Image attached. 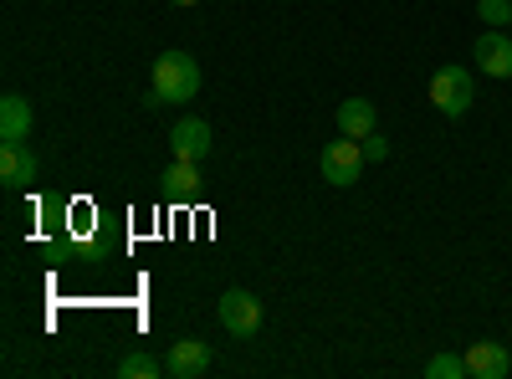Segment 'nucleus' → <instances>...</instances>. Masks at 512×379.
<instances>
[{
  "label": "nucleus",
  "mask_w": 512,
  "mask_h": 379,
  "mask_svg": "<svg viewBox=\"0 0 512 379\" xmlns=\"http://www.w3.org/2000/svg\"><path fill=\"white\" fill-rule=\"evenodd\" d=\"M195 93H200V62L190 52H164L154 62V98H149V108L154 103H190Z\"/></svg>",
  "instance_id": "1"
},
{
  "label": "nucleus",
  "mask_w": 512,
  "mask_h": 379,
  "mask_svg": "<svg viewBox=\"0 0 512 379\" xmlns=\"http://www.w3.org/2000/svg\"><path fill=\"white\" fill-rule=\"evenodd\" d=\"M364 144L359 139H333V144H323V154H318V170H323V180L328 185H338V190H344V185H359V175H364Z\"/></svg>",
  "instance_id": "2"
},
{
  "label": "nucleus",
  "mask_w": 512,
  "mask_h": 379,
  "mask_svg": "<svg viewBox=\"0 0 512 379\" xmlns=\"http://www.w3.org/2000/svg\"><path fill=\"white\" fill-rule=\"evenodd\" d=\"M472 98H477V82H472V72H466V67H441V72L431 77V103H436V113L461 118L466 108H472Z\"/></svg>",
  "instance_id": "3"
},
{
  "label": "nucleus",
  "mask_w": 512,
  "mask_h": 379,
  "mask_svg": "<svg viewBox=\"0 0 512 379\" xmlns=\"http://www.w3.org/2000/svg\"><path fill=\"white\" fill-rule=\"evenodd\" d=\"M216 313H221V328L231 339H251V333L262 328V303H256V292H246V287H231Z\"/></svg>",
  "instance_id": "4"
},
{
  "label": "nucleus",
  "mask_w": 512,
  "mask_h": 379,
  "mask_svg": "<svg viewBox=\"0 0 512 379\" xmlns=\"http://www.w3.org/2000/svg\"><path fill=\"white\" fill-rule=\"evenodd\" d=\"M0 180H6V190H26L36 180V154H31L26 139L0 144Z\"/></svg>",
  "instance_id": "5"
},
{
  "label": "nucleus",
  "mask_w": 512,
  "mask_h": 379,
  "mask_svg": "<svg viewBox=\"0 0 512 379\" xmlns=\"http://www.w3.org/2000/svg\"><path fill=\"white\" fill-rule=\"evenodd\" d=\"M477 67L487 77H512V31H482L477 36Z\"/></svg>",
  "instance_id": "6"
},
{
  "label": "nucleus",
  "mask_w": 512,
  "mask_h": 379,
  "mask_svg": "<svg viewBox=\"0 0 512 379\" xmlns=\"http://www.w3.org/2000/svg\"><path fill=\"white\" fill-rule=\"evenodd\" d=\"M466 369H472V379H507L512 354H507V344H492V339L466 344Z\"/></svg>",
  "instance_id": "7"
},
{
  "label": "nucleus",
  "mask_w": 512,
  "mask_h": 379,
  "mask_svg": "<svg viewBox=\"0 0 512 379\" xmlns=\"http://www.w3.org/2000/svg\"><path fill=\"white\" fill-rule=\"evenodd\" d=\"M164 369L175 374V379H200V374L210 369V344H205V339H180V344H169Z\"/></svg>",
  "instance_id": "8"
},
{
  "label": "nucleus",
  "mask_w": 512,
  "mask_h": 379,
  "mask_svg": "<svg viewBox=\"0 0 512 379\" xmlns=\"http://www.w3.org/2000/svg\"><path fill=\"white\" fill-rule=\"evenodd\" d=\"M169 149H175V159H205L210 154V123L205 118H180L175 129H169Z\"/></svg>",
  "instance_id": "9"
},
{
  "label": "nucleus",
  "mask_w": 512,
  "mask_h": 379,
  "mask_svg": "<svg viewBox=\"0 0 512 379\" xmlns=\"http://www.w3.org/2000/svg\"><path fill=\"white\" fill-rule=\"evenodd\" d=\"M374 123H379V113H374L369 98H344V103H338V134L369 139V134H374Z\"/></svg>",
  "instance_id": "10"
},
{
  "label": "nucleus",
  "mask_w": 512,
  "mask_h": 379,
  "mask_svg": "<svg viewBox=\"0 0 512 379\" xmlns=\"http://www.w3.org/2000/svg\"><path fill=\"white\" fill-rule=\"evenodd\" d=\"M11 139H31V103L21 93L0 98V144H11Z\"/></svg>",
  "instance_id": "11"
},
{
  "label": "nucleus",
  "mask_w": 512,
  "mask_h": 379,
  "mask_svg": "<svg viewBox=\"0 0 512 379\" xmlns=\"http://www.w3.org/2000/svg\"><path fill=\"white\" fill-rule=\"evenodd\" d=\"M164 190L190 200L200 190V159H175V164H169V170H164Z\"/></svg>",
  "instance_id": "12"
},
{
  "label": "nucleus",
  "mask_w": 512,
  "mask_h": 379,
  "mask_svg": "<svg viewBox=\"0 0 512 379\" xmlns=\"http://www.w3.org/2000/svg\"><path fill=\"white\" fill-rule=\"evenodd\" d=\"M159 374H169V369H164V359H154V354H128V359L118 364V379H159Z\"/></svg>",
  "instance_id": "13"
},
{
  "label": "nucleus",
  "mask_w": 512,
  "mask_h": 379,
  "mask_svg": "<svg viewBox=\"0 0 512 379\" xmlns=\"http://www.w3.org/2000/svg\"><path fill=\"white\" fill-rule=\"evenodd\" d=\"M425 374H431V379H472V369H466V354H436L431 364H425Z\"/></svg>",
  "instance_id": "14"
},
{
  "label": "nucleus",
  "mask_w": 512,
  "mask_h": 379,
  "mask_svg": "<svg viewBox=\"0 0 512 379\" xmlns=\"http://www.w3.org/2000/svg\"><path fill=\"white\" fill-rule=\"evenodd\" d=\"M477 16L487 26H512V0H477Z\"/></svg>",
  "instance_id": "15"
},
{
  "label": "nucleus",
  "mask_w": 512,
  "mask_h": 379,
  "mask_svg": "<svg viewBox=\"0 0 512 379\" xmlns=\"http://www.w3.org/2000/svg\"><path fill=\"white\" fill-rule=\"evenodd\" d=\"M359 144H364V159H369V164H384V159H390V144H384L379 134H369V139H359Z\"/></svg>",
  "instance_id": "16"
},
{
  "label": "nucleus",
  "mask_w": 512,
  "mask_h": 379,
  "mask_svg": "<svg viewBox=\"0 0 512 379\" xmlns=\"http://www.w3.org/2000/svg\"><path fill=\"white\" fill-rule=\"evenodd\" d=\"M175 6H200V0H175Z\"/></svg>",
  "instance_id": "17"
},
{
  "label": "nucleus",
  "mask_w": 512,
  "mask_h": 379,
  "mask_svg": "<svg viewBox=\"0 0 512 379\" xmlns=\"http://www.w3.org/2000/svg\"><path fill=\"white\" fill-rule=\"evenodd\" d=\"M507 31H512V26H507Z\"/></svg>",
  "instance_id": "18"
}]
</instances>
